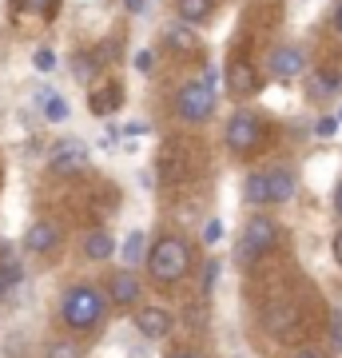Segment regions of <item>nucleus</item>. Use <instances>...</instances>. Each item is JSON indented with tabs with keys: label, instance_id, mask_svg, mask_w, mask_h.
I'll return each instance as SVG.
<instances>
[{
	"label": "nucleus",
	"instance_id": "nucleus-15",
	"mask_svg": "<svg viewBox=\"0 0 342 358\" xmlns=\"http://www.w3.org/2000/svg\"><path fill=\"white\" fill-rule=\"evenodd\" d=\"M124 103V92H120V84H104V88H96L88 96V108H92V115H108V112H115Z\"/></svg>",
	"mask_w": 342,
	"mask_h": 358
},
{
	"label": "nucleus",
	"instance_id": "nucleus-3",
	"mask_svg": "<svg viewBox=\"0 0 342 358\" xmlns=\"http://www.w3.org/2000/svg\"><path fill=\"white\" fill-rule=\"evenodd\" d=\"M294 195V176L287 167H266L247 179V199L259 207H279Z\"/></svg>",
	"mask_w": 342,
	"mask_h": 358
},
{
	"label": "nucleus",
	"instance_id": "nucleus-22",
	"mask_svg": "<svg viewBox=\"0 0 342 358\" xmlns=\"http://www.w3.org/2000/svg\"><path fill=\"white\" fill-rule=\"evenodd\" d=\"M96 60H100V56H88V52H84V56H76L72 72H76L80 80H92V76H96Z\"/></svg>",
	"mask_w": 342,
	"mask_h": 358
},
{
	"label": "nucleus",
	"instance_id": "nucleus-33",
	"mask_svg": "<svg viewBox=\"0 0 342 358\" xmlns=\"http://www.w3.org/2000/svg\"><path fill=\"white\" fill-rule=\"evenodd\" d=\"M334 259H339V263H342V231H339V235H334Z\"/></svg>",
	"mask_w": 342,
	"mask_h": 358
},
{
	"label": "nucleus",
	"instance_id": "nucleus-4",
	"mask_svg": "<svg viewBox=\"0 0 342 358\" xmlns=\"http://www.w3.org/2000/svg\"><path fill=\"white\" fill-rule=\"evenodd\" d=\"M176 112L183 115L187 124H203L207 115L215 112V72H211V68L203 72V80H191V84L179 88Z\"/></svg>",
	"mask_w": 342,
	"mask_h": 358
},
{
	"label": "nucleus",
	"instance_id": "nucleus-32",
	"mask_svg": "<svg viewBox=\"0 0 342 358\" xmlns=\"http://www.w3.org/2000/svg\"><path fill=\"white\" fill-rule=\"evenodd\" d=\"M124 8L127 13H143V0H124Z\"/></svg>",
	"mask_w": 342,
	"mask_h": 358
},
{
	"label": "nucleus",
	"instance_id": "nucleus-27",
	"mask_svg": "<svg viewBox=\"0 0 342 358\" xmlns=\"http://www.w3.org/2000/svg\"><path fill=\"white\" fill-rule=\"evenodd\" d=\"M219 235H223V227H219V219H207V227H203V239H207V243H215Z\"/></svg>",
	"mask_w": 342,
	"mask_h": 358
},
{
	"label": "nucleus",
	"instance_id": "nucleus-26",
	"mask_svg": "<svg viewBox=\"0 0 342 358\" xmlns=\"http://www.w3.org/2000/svg\"><path fill=\"white\" fill-rule=\"evenodd\" d=\"M48 358H84V355H80L76 343H56V346L48 350Z\"/></svg>",
	"mask_w": 342,
	"mask_h": 358
},
{
	"label": "nucleus",
	"instance_id": "nucleus-8",
	"mask_svg": "<svg viewBox=\"0 0 342 358\" xmlns=\"http://www.w3.org/2000/svg\"><path fill=\"white\" fill-rule=\"evenodd\" d=\"M227 92L231 96H255L259 92V72H255L251 60H243V56L227 60Z\"/></svg>",
	"mask_w": 342,
	"mask_h": 358
},
{
	"label": "nucleus",
	"instance_id": "nucleus-35",
	"mask_svg": "<svg viewBox=\"0 0 342 358\" xmlns=\"http://www.w3.org/2000/svg\"><path fill=\"white\" fill-rule=\"evenodd\" d=\"M294 358H322V355H315V350H299Z\"/></svg>",
	"mask_w": 342,
	"mask_h": 358
},
{
	"label": "nucleus",
	"instance_id": "nucleus-20",
	"mask_svg": "<svg viewBox=\"0 0 342 358\" xmlns=\"http://www.w3.org/2000/svg\"><path fill=\"white\" fill-rule=\"evenodd\" d=\"M120 255H124V263H140V259L148 255V235H143V231H131Z\"/></svg>",
	"mask_w": 342,
	"mask_h": 358
},
{
	"label": "nucleus",
	"instance_id": "nucleus-1",
	"mask_svg": "<svg viewBox=\"0 0 342 358\" xmlns=\"http://www.w3.org/2000/svg\"><path fill=\"white\" fill-rule=\"evenodd\" d=\"M148 271H152L155 282H179L183 275L191 271V251L179 235H164L159 243L148 251Z\"/></svg>",
	"mask_w": 342,
	"mask_h": 358
},
{
	"label": "nucleus",
	"instance_id": "nucleus-37",
	"mask_svg": "<svg viewBox=\"0 0 342 358\" xmlns=\"http://www.w3.org/2000/svg\"><path fill=\"white\" fill-rule=\"evenodd\" d=\"M4 291H8V287H4V279H0V294H4Z\"/></svg>",
	"mask_w": 342,
	"mask_h": 358
},
{
	"label": "nucleus",
	"instance_id": "nucleus-9",
	"mask_svg": "<svg viewBox=\"0 0 342 358\" xmlns=\"http://www.w3.org/2000/svg\"><path fill=\"white\" fill-rule=\"evenodd\" d=\"M266 68H271V76H279V80H294V76H299V72L306 68V56H303V48H291V44H283V48L271 52Z\"/></svg>",
	"mask_w": 342,
	"mask_h": 358
},
{
	"label": "nucleus",
	"instance_id": "nucleus-10",
	"mask_svg": "<svg viewBox=\"0 0 342 358\" xmlns=\"http://www.w3.org/2000/svg\"><path fill=\"white\" fill-rule=\"evenodd\" d=\"M131 322H136V331L148 334V338H164V334L171 331V315H167L164 307H140Z\"/></svg>",
	"mask_w": 342,
	"mask_h": 358
},
{
	"label": "nucleus",
	"instance_id": "nucleus-24",
	"mask_svg": "<svg viewBox=\"0 0 342 358\" xmlns=\"http://www.w3.org/2000/svg\"><path fill=\"white\" fill-rule=\"evenodd\" d=\"M32 64H36V72H52V68H56V52H52V48H36Z\"/></svg>",
	"mask_w": 342,
	"mask_h": 358
},
{
	"label": "nucleus",
	"instance_id": "nucleus-31",
	"mask_svg": "<svg viewBox=\"0 0 342 358\" xmlns=\"http://www.w3.org/2000/svg\"><path fill=\"white\" fill-rule=\"evenodd\" d=\"M143 131H148V124H143V120H140V124H127V136H143Z\"/></svg>",
	"mask_w": 342,
	"mask_h": 358
},
{
	"label": "nucleus",
	"instance_id": "nucleus-23",
	"mask_svg": "<svg viewBox=\"0 0 342 358\" xmlns=\"http://www.w3.org/2000/svg\"><path fill=\"white\" fill-rule=\"evenodd\" d=\"M315 92H318V96H327V92H339V76H334V72H327V68H322V72H318V76H315Z\"/></svg>",
	"mask_w": 342,
	"mask_h": 358
},
{
	"label": "nucleus",
	"instance_id": "nucleus-5",
	"mask_svg": "<svg viewBox=\"0 0 342 358\" xmlns=\"http://www.w3.org/2000/svg\"><path fill=\"white\" fill-rule=\"evenodd\" d=\"M223 140L235 155H255L259 152V143H263V120L255 112H235L227 120V131H223Z\"/></svg>",
	"mask_w": 342,
	"mask_h": 358
},
{
	"label": "nucleus",
	"instance_id": "nucleus-29",
	"mask_svg": "<svg viewBox=\"0 0 342 358\" xmlns=\"http://www.w3.org/2000/svg\"><path fill=\"white\" fill-rule=\"evenodd\" d=\"M215 275H219V263H207V279H203V287L211 291V282H215Z\"/></svg>",
	"mask_w": 342,
	"mask_h": 358
},
{
	"label": "nucleus",
	"instance_id": "nucleus-30",
	"mask_svg": "<svg viewBox=\"0 0 342 358\" xmlns=\"http://www.w3.org/2000/svg\"><path fill=\"white\" fill-rule=\"evenodd\" d=\"M334 32H339V36H342V0H339V4H334Z\"/></svg>",
	"mask_w": 342,
	"mask_h": 358
},
{
	"label": "nucleus",
	"instance_id": "nucleus-6",
	"mask_svg": "<svg viewBox=\"0 0 342 358\" xmlns=\"http://www.w3.org/2000/svg\"><path fill=\"white\" fill-rule=\"evenodd\" d=\"M275 243V223L271 215H251L247 227H243V239H239V263H255L259 255H266Z\"/></svg>",
	"mask_w": 342,
	"mask_h": 358
},
{
	"label": "nucleus",
	"instance_id": "nucleus-17",
	"mask_svg": "<svg viewBox=\"0 0 342 358\" xmlns=\"http://www.w3.org/2000/svg\"><path fill=\"white\" fill-rule=\"evenodd\" d=\"M176 8H179V20L195 28L211 16V0H176Z\"/></svg>",
	"mask_w": 342,
	"mask_h": 358
},
{
	"label": "nucleus",
	"instance_id": "nucleus-38",
	"mask_svg": "<svg viewBox=\"0 0 342 358\" xmlns=\"http://www.w3.org/2000/svg\"><path fill=\"white\" fill-rule=\"evenodd\" d=\"M339 124H342V112H339Z\"/></svg>",
	"mask_w": 342,
	"mask_h": 358
},
{
	"label": "nucleus",
	"instance_id": "nucleus-2",
	"mask_svg": "<svg viewBox=\"0 0 342 358\" xmlns=\"http://www.w3.org/2000/svg\"><path fill=\"white\" fill-rule=\"evenodd\" d=\"M104 315V299L96 287H88V282H80V287H68L64 291V303H60V319L72 327V331H88V327H96Z\"/></svg>",
	"mask_w": 342,
	"mask_h": 358
},
{
	"label": "nucleus",
	"instance_id": "nucleus-28",
	"mask_svg": "<svg viewBox=\"0 0 342 358\" xmlns=\"http://www.w3.org/2000/svg\"><path fill=\"white\" fill-rule=\"evenodd\" d=\"M131 64H136V72H152V52H140Z\"/></svg>",
	"mask_w": 342,
	"mask_h": 358
},
{
	"label": "nucleus",
	"instance_id": "nucleus-7",
	"mask_svg": "<svg viewBox=\"0 0 342 358\" xmlns=\"http://www.w3.org/2000/svg\"><path fill=\"white\" fill-rule=\"evenodd\" d=\"M48 167L56 176H76L88 167V143L84 140H60L48 155Z\"/></svg>",
	"mask_w": 342,
	"mask_h": 358
},
{
	"label": "nucleus",
	"instance_id": "nucleus-12",
	"mask_svg": "<svg viewBox=\"0 0 342 358\" xmlns=\"http://www.w3.org/2000/svg\"><path fill=\"white\" fill-rule=\"evenodd\" d=\"M56 243H60V231H56V223H48V219H36V223L28 227V235H24L28 251H52Z\"/></svg>",
	"mask_w": 342,
	"mask_h": 358
},
{
	"label": "nucleus",
	"instance_id": "nucleus-19",
	"mask_svg": "<svg viewBox=\"0 0 342 358\" xmlns=\"http://www.w3.org/2000/svg\"><path fill=\"white\" fill-rule=\"evenodd\" d=\"M13 8L20 16H56V8H60V0H13Z\"/></svg>",
	"mask_w": 342,
	"mask_h": 358
},
{
	"label": "nucleus",
	"instance_id": "nucleus-11",
	"mask_svg": "<svg viewBox=\"0 0 342 358\" xmlns=\"http://www.w3.org/2000/svg\"><path fill=\"white\" fill-rule=\"evenodd\" d=\"M263 322L271 334H291L294 322H299V310L291 307V303H266L263 307Z\"/></svg>",
	"mask_w": 342,
	"mask_h": 358
},
{
	"label": "nucleus",
	"instance_id": "nucleus-34",
	"mask_svg": "<svg viewBox=\"0 0 342 358\" xmlns=\"http://www.w3.org/2000/svg\"><path fill=\"white\" fill-rule=\"evenodd\" d=\"M334 207H339V215H342V183H339V192H334Z\"/></svg>",
	"mask_w": 342,
	"mask_h": 358
},
{
	"label": "nucleus",
	"instance_id": "nucleus-18",
	"mask_svg": "<svg viewBox=\"0 0 342 358\" xmlns=\"http://www.w3.org/2000/svg\"><path fill=\"white\" fill-rule=\"evenodd\" d=\"M159 171H164L167 183H179V179H183V148L167 143V148H164V159H159Z\"/></svg>",
	"mask_w": 342,
	"mask_h": 358
},
{
	"label": "nucleus",
	"instance_id": "nucleus-21",
	"mask_svg": "<svg viewBox=\"0 0 342 358\" xmlns=\"http://www.w3.org/2000/svg\"><path fill=\"white\" fill-rule=\"evenodd\" d=\"M40 103H44V120H48V124H64V120H68V103H64L56 92H48Z\"/></svg>",
	"mask_w": 342,
	"mask_h": 358
},
{
	"label": "nucleus",
	"instance_id": "nucleus-14",
	"mask_svg": "<svg viewBox=\"0 0 342 358\" xmlns=\"http://www.w3.org/2000/svg\"><path fill=\"white\" fill-rule=\"evenodd\" d=\"M164 40H167V48L183 52V56H195V52H199V36H195V28L191 24H167Z\"/></svg>",
	"mask_w": 342,
	"mask_h": 358
},
{
	"label": "nucleus",
	"instance_id": "nucleus-16",
	"mask_svg": "<svg viewBox=\"0 0 342 358\" xmlns=\"http://www.w3.org/2000/svg\"><path fill=\"white\" fill-rule=\"evenodd\" d=\"M115 251V239H112V231H92L88 239H84V255L88 259H96V263H100V259H108Z\"/></svg>",
	"mask_w": 342,
	"mask_h": 358
},
{
	"label": "nucleus",
	"instance_id": "nucleus-25",
	"mask_svg": "<svg viewBox=\"0 0 342 358\" xmlns=\"http://www.w3.org/2000/svg\"><path fill=\"white\" fill-rule=\"evenodd\" d=\"M315 131L322 136V140H334V131H339V115H322L315 124Z\"/></svg>",
	"mask_w": 342,
	"mask_h": 358
},
{
	"label": "nucleus",
	"instance_id": "nucleus-36",
	"mask_svg": "<svg viewBox=\"0 0 342 358\" xmlns=\"http://www.w3.org/2000/svg\"><path fill=\"white\" fill-rule=\"evenodd\" d=\"M171 358H199V355H187V350H183V355H171Z\"/></svg>",
	"mask_w": 342,
	"mask_h": 358
},
{
	"label": "nucleus",
	"instance_id": "nucleus-13",
	"mask_svg": "<svg viewBox=\"0 0 342 358\" xmlns=\"http://www.w3.org/2000/svg\"><path fill=\"white\" fill-rule=\"evenodd\" d=\"M108 294H112V303H120V307H136L140 303V279L136 275H112V287H108Z\"/></svg>",
	"mask_w": 342,
	"mask_h": 358
}]
</instances>
